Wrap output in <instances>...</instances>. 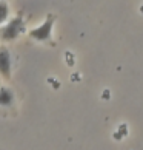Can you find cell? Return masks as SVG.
Instances as JSON below:
<instances>
[{
    "label": "cell",
    "instance_id": "6da1fadb",
    "mask_svg": "<svg viewBox=\"0 0 143 150\" xmlns=\"http://www.w3.org/2000/svg\"><path fill=\"white\" fill-rule=\"evenodd\" d=\"M23 31H25L23 17H22V14H19L17 17L9 20L8 23L0 30V39H2V40H6V42L14 40V39H17Z\"/></svg>",
    "mask_w": 143,
    "mask_h": 150
},
{
    "label": "cell",
    "instance_id": "7a4b0ae2",
    "mask_svg": "<svg viewBox=\"0 0 143 150\" xmlns=\"http://www.w3.org/2000/svg\"><path fill=\"white\" fill-rule=\"evenodd\" d=\"M54 17L52 14H49L46 20L43 22L40 26H37V28L31 30L29 31V36L34 39V40H38V42H45V40H49L51 39V33H52V26H54Z\"/></svg>",
    "mask_w": 143,
    "mask_h": 150
},
{
    "label": "cell",
    "instance_id": "3957f363",
    "mask_svg": "<svg viewBox=\"0 0 143 150\" xmlns=\"http://www.w3.org/2000/svg\"><path fill=\"white\" fill-rule=\"evenodd\" d=\"M0 74L6 79L11 77V54L5 47H0Z\"/></svg>",
    "mask_w": 143,
    "mask_h": 150
},
{
    "label": "cell",
    "instance_id": "5b68a950",
    "mask_svg": "<svg viewBox=\"0 0 143 150\" xmlns=\"http://www.w3.org/2000/svg\"><path fill=\"white\" fill-rule=\"evenodd\" d=\"M8 16H9V8H8V3L2 0V2H0V25L6 22Z\"/></svg>",
    "mask_w": 143,
    "mask_h": 150
},
{
    "label": "cell",
    "instance_id": "277c9868",
    "mask_svg": "<svg viewBox=\"0 0 143 150\" xmlns=\"http://www.w3.org/2000/svg\"><path fill=\"white\" fill-rule=\"evenodd\" d=\"M14 102V93L9 88H0V105L2 107H8Z\"/></svg>",
    "mask_w": 143,
    "mask_h": 150
},
{
    "label": "cell",
    "instance_id": "8992f818",
    "mask_svg": "<svg viewBox=\"0 0 143 150\" xmlns=\"http://www.w3.org/2000/svg\"><path fill=\"white\" fill-rule=\"evenodd\" d=\"M140 11H142V13H143V6H142V8H140Z\"/></svg>",
    "mask_w": 143,
    "mask_h": 150
}]
</instances>
